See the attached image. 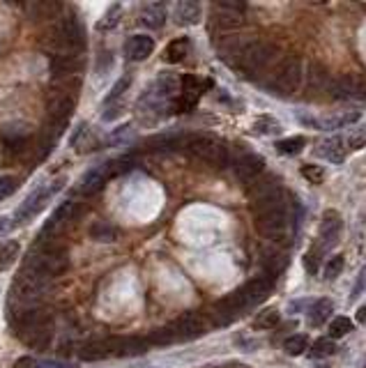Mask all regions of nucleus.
Returning <instances> with one entry per match:
<instances>
[{"instance_id": "obj_1", "label": "nucleus", "mask_w": 366, "mask_h": 368, "mask_svg": "<svg viewBox=\"0 0 366 368\" xmlns=\"http://www.w3.org/2000/svg\"><path fill=\"white\" fill-rule=\"evenodd\" d=\"M28 270H35L46 279H53V276H63L70 267V256L67 249L63 244H58L53 237H44L39 235V242L30 249V254L26 256V265Z\"/></svg>"}, {"instance_id": "obj_2", "label": "nucleus", "mask_w": 366, "mask_h": 368, "mask_svg": "<svg viewBox=\"0 0 366 368\" xmlns=\"http://www.w3.org/2000/svg\"><path fill=\"white\" fill-rule=\"evenodd\" d=\"M46 35H48L46 44L53 51V55H60V53L79 55L83 51V46H86V30H83L77 16H67V19L58 23Z\"/></svg>"}, {"instance_id": "obj_3", "label": "nucleus", "mask_w": 366, "mask_h": 368, "mask_svg": "<svg viewBox=\"0 0 366 368\" xmlns=\"http://www.w3.org/2000/svg\"><path fill=\"white\" fill-rule=\"evenodd\" d=\"M302 81H304V60L297 55H290L277 67L274 79L270 81V90L274 95L288 97V95H293V92H297V88L302 86Z\"/></svg>"}, {"instance_id": "obj_4", "label": "nucleus", "mask_w": 366, "mask_h": 368, "mask_svg": "<svg viewBox=\"0 0 366 368\" xmlns=\"http://www.w3.org/2000/svg\"><path fill=\"white\" fill-rule=\"evenodd\" d=\"M185 152L196 159V162H203V164H212V166H223L228 162V147L226 143L221 140L212 138V136H198V138H191Z\"/></svg>"}, {"instance_id": "obj_5", "label": "nucleus", "mask_w": 366, "mask_h": 368, "mask_svg": "<svg viewBox=\"0 0 366 368\" xmlns=\"http://www.w3.org/2000/svg\"><path fill=\"white\" fill-rule=\"evenodd\" d=\"M277 58V46L270 41H254L247 51L240 55V70L244 74H258L265 72Z\"/></svg>"}, {"instance_id": "obj_6", "label": "nucleus", "mask_w": 366, "mask_h": 368, "mask_svg": "<svg viewBox=\"0 0 366 368\" xmlns=\"http://www.w3.org/2000/svg\"><path fill=\"white\" fill-rule=\"evenodd\" d=\"M60 189H63V180H55L53 184H48V187H44V189L32 191V194H30L26 200H23V205L19 207V210H16V219H14V223H16V225H21V223H28L30 219H35V216L46 207L48 198L55 196Z\"/></svg>"}, {"instance_id": "obj_7", "label": "nucleus", "mask_w": 366, "mask_h": 368, "mask_svg": "<svg viewBox=\"0 0 366 368\" xmlns=\"http://www.w3.org/2000/svg\"><path fill=\"white\" fill-rule=\"evenodd\" d=\"M247 5L235 3V0H223V3H214V21L221 30H237L244 26L247 21Z\"/></svg>"}, {"instance_id": "obj_8", "label": "nucleus", "mask_w": 366, "mask_h": 368, "mask_svg": "<svg viewBox=\"0 0 366 368\" xmlns=\"http://www.w3.org/2000/svg\"><path fill=\"white\" fill-rule=\"evenodd\" d=\"M288 225H290L288 207H284V210H277V212H270V214H263V216H256V230L261 232V235L270 237V239L286 237Z\"/></svg>"}, {"instance_id": "obj_9", "label": "nucleus", "mask_w": 366, "mask_h": 368, "mask_svg": "<svg viewBox=\"0 0 366 368\" xmlns=\"http://www.w3.org/2000/svg\"><path fill=\"white\" fill-rule=\"evenodd\" d=\"M249 308L247 299L242 295V290H235L233 295H228L226 299H221V302L214 306V324L217 327H223V324H230L235 317H240Z\"/></svg>"}, {"instance_id": "obj_10", "label": "nucleus", "mask_w": 366, "mask_h": 368, "mask_svg": "<svg viewBox=\"0 0 366 368\" xmlns=\"http://www.w3.org/2000/svg\"><path fill=\"white\" fill-rule=\"evenodd\" d=\"M111 175H115V162H104L95 166V169H90L86 175L81 178V184H79V191L83 196H93L97 191L104 189V184L109 182Z\"/></svg>"}, {"instance_id": "obj_11", "label": "nucleus", "mask_w": 366, "mask_h": 368, "mask_svg": "<svg viewBox=\"0 0 366 368\" xmlns=\"http://www.w3.org/2000/svg\"><path fill=\"white\" fill-rule=\"evenodd\" d=\"M173 329H176V336L178 339H198L205 334V317L198 313V311H187L182 313L176 324H173Z\"/></svg>"}, {"instance_id": "obj_12", "label": "nucleus", "mask_w": 366, "mask_h": 368, "mask_svg": "<svg viewBox=\"0 0 366 368\" xmlns=\"http://www.w3.org/2000/svg\"><path fill=\"white\" fill-rule=\"evenodd\" d=\"M115 339L118 336L95 339V341L83 343V346L79 348V357L83 359V362H99V359L115 357Z\"/></svg>"}, {"instance_id": "obj_13", "label": "nucleus", "mask_w": 366, "mask_h": 368, "mask_svg": "<svg viewBox=\"0 0 366 368\" xmlns=\"http://www.w3.org/2000/svg\"><path fill=\"white\" fill-rule=\"evenodd\" d=\"M329 95L336 99L364 97V79L362 77H339L329 81Z\"/></svg>"}, {"instance_id": "obj_14", "label": "nucleus", "mask_w": 366, "mask_h": 368, "mask_svg": "<svg viewBox=\"0 0 366 368\" xmlns=\"http://www.w3.org/2000/svg\"><path fill=\"white\" fill-rule=\"evenodd\" d=\"M254 37H249V35H219L217 39H214V46H217V51L219 55H242L249 46L254 44Z\"/></svg>"}, {"instance_id": "obj_15", "label": "nucleus", "mask_w": 366, "mask_h": 368, "mask_svg": "<svg viewBox=\"0 0 366 368\" xmlns=\"http://www.w3.org/2000/svg\"><path fill=\"white\" fill-rule=\"evenodd\" d=\"M81 67H83L81 55H74V53L51 55V63H48L51 77H55V79H67V77H72V74L81 72Z\"/></svg>"}, {"instance_id": "obj_16", "label": "nucleus", "mask_w": 366, "mask_h": 368, "mask_svg": "<svg viewBox=\"0 0 366 368\" xmlns=\"http://www.w3.org/2000/svg\"><path fill=\"white\" fill-rule=\"evenodd\" d=\"M240 290H242L247 304H249V308H251V306L261 304V302H265V299L270 297L272 279H270V276H258V279H251L244 288H240Z\"/></svg>"}, {"instance_id": "obj_17", "label": "nucleus", "mask_w": 366, "mask_h": 368, "mask_svg": "<svg viewBox=\"0 0 366 368\" xmlns=\"http://www.w3.org/2000/svg\"><path fill=\"white\" fill-rule=\"evenodd\" d=\"M263 171H265V159L261 155L249 152L242 159H237V164H235V175H237V180H242V182L256 180Z\"/></svg>"}, {"instance_id": "obj_18", "label": "nucleus", "mask_w": 366, "mask_h": 368, "mask_svg": "<svg viewBox=\"0 0 366 368\" xmlns=\"http://www.w3.org/2000/svg\"><path fill=\"white\" fill-rule=\"evenodd\" d=\"M341 225H344V221H341L339 212L327 210L325 214H322V221H320V247L322 249L332 247L339 239Z\"/></svg>"}, {"instance_id": "obj_19", "label": "nucleus", "mask_w": 366, "mask_h": 368, "mask_svg": "<svg viewBox=\"0 0 366 368\" xmlns=\"http://www.w3.org/2000/svg\"><path fill=\"white\" fill-rule=\"evenodd\" d=\"M360 118H362L360 111H351V113H344V115H327V118H318V120L304 118V122L311 124L313 129H339V127H353Z\"/></svg>"}, {"instance_id": "obj_20", "label": "nucleus", "mask_w": 366, "mask_h": 368, "mask_svg": "<svg viewBox=\"0 0 366 368\" xmlns=\"http://www.w3.org/2000/svg\"><path fill=\"white\" fill-rule=\"evenodd\" d=\"M124 51H127V58L129 60H145L150 58V53L155 51V39L148 37V35H134L127 39V44H124Z\"/></svg>"}, {"instance_id": "obj_21", "label": "nucleus", "mask_w": 366, "mask_h": 368, "mask_svg": "<svg viewBox=\"0 0 366 368\" xmlns=\"http://www.w3.org/2000/svg\"><path fill=\"white\" fill-rule=\"evenodd\" d=\"M148 339L138 336H118L115 339V357H138L148 353Z\"/></svg>"}, {"instance_id": "obj_22", "label": "nucleus", "mask_w": 366, "mask_h": 368, "mask_svg": "<svg viewBox=\"0 0 366 368\" xmlns=\"http://www.w3.org/2000/svg\"><path fill=\"white\" fill-rule=\"evenodd\" d=\"M284 207H288V203H286V196H284V191H281V189L274 191V194L268 196V198H261V200H256V203H251V210H254L256 216L284 210Z\"/></svg>"}, {"instance_id": "obj_23", "label": "nucleus", "mask_w": 366, "mask_h": 368, "mask_svg": "<svg viewBox=\"0 0 366 368\" xmlns=\"http://www.w3.org/2000/svg\"><path fill=\"white\" fill-rule=\"evenodd\" d=\"M140 23L150 30H159L166 23V5L164 3H148L143 7V16H140Z\"/></svg>"}, {"instance_id": "obj_24", "label": "nucleus", "mask_w": 366, "mask_h": 368, "mask_svg": "<svg viewBox=\"0 0 366 368\" xmlns=\"http://www.w3.org/2000/svg\"><path fill=\"white\" fill-rule=\"evenodd\" d=\"M201 21V5L194 0H185V3L176 5V23L178 26H194Z\"/></svg>"}, {"instance_id": "obj_25", "label": "nucleus", "mask_w": 366, "mask_h": 368, "mask_svg": "<svg viewBox=\"0 0 366 368\" xmlns=\"http://www.w3.org/2000/svg\"><path fill=\"white\" fill-rule=\"evenodd\" d=\"M318 157L327 159V162H332V164H341L346 159V145H344V140H341L339 136L322 140L320 147H318Z\"/></svg>"}, {"instance_id": "obj_26", "label": "nucleus", "mask_w": 366, "mask_h": 368, "mask_svg": "<svg viewBox=\"0 0 366 368\" xmlns=\"http://www.w3.org/2000/svg\"><path fill=\"white\" fill-rule=\"evenodd\" d=\"M279 182H281V180L274 178V175H268V178L254 182L251 187H249V198H251V203H256V200H261V198L272 196L274 191H279V189H281Z\"/></svg>"}, {"instance_id": "obj_27", "label": "nucleus", "mask_w": 366, "mask_h": 368, "mask_svg": "<svg viewBox=\"0 0 366 368\" xmlns=\"http://www.w3.org/2000/svg\"><path fill=\"white\" fill-rule=\"evenodd\" d=\"M263 267L270 276H279L288 267V256L284 251H268L263 258Z\"/></svg>"}, {"instance_id": "obj_28", "label": "nucleus", "mask_w": 366, "mask_h": 368, "mask_svg": "<svg viewBox=\"0 0 366 368\" xmlns=\"http://www.w3.org/2000/svg\"><path fill=\"white\" fill-rule=\"evenodd\" d=\"M191 48V41L189 37H178V39H173L169 46H166V63H180V60H185V55L187 51Z\"/></svg>"}, {"instance_id": "obj_29", "label": "nucleus", "mask_w": 366, "mask_h": 368, "mask_svg": "<svg viewBox=\"0 0 366 368\" xmlns=\"http://www.w3.org/2000/svg\"><path fill=\"white\" fill-rule=\"evenodd\" d=\"M332 311H334V304L329 302V299H318L313 306H311V313H309V322L315 324V327H320L322 322L327 320V317L332 315Z\"/></svg>"}, {"instance_id": "obj_30", "label": "nucleus", "mask_w": 366, "mask_h": 368, "mask_svg": "<svg viewBox=\"0 0 366 368\" xmlns=\"http://www.w3.org/2000/svg\"><path fill=\"white\" fill-rule=\"evenodd\" d=\"M90 237L97 242H115L118 239V228L106 221H97L93 223V228H90Z\"/></svg>"}, {"instance_id": "obj_31", "label": "nucleus", "mask_w": 366, "mask_h": 368, "mask_svg": "<svg viewBox=\"0 0 366 368\" xmlns=\"http://www.w3.org/2000/svg\"><path fill=\"white\" fill-rule=\"evenodd\" d=\"M120 12H122V5L120 3H113L109 10H106V14L99 19L97 23V30L99 32H106V30H113L115 26H118V21H120Z\"/></svg>"}, {"instance_id": "obj_32", "label": "nucleus", "mask_w": 366, "mask_h": 368, "mask_svg": "<svg viewBox=\"0 0 366 368\" xmlns=\"http://www.w3.org/2000/svg\"><path fill=\"white\" fill-rule=\"evenodd\" d=\"M309 88L311 90H327V86H329V77H327V72L322 70V67H318V65H311L309 67Z\"/></svg>"}, {"instance_id": "obj_33", "label": "nucleus", "mask_w": 366, "mask_h": 368, "mask_svg": "<svg viewBox=\"0 0 366 368\" xmlns=\"http://www.w3.org/2000/svg\"><path fill=\"white\" fill-rule=\"evenodd\" d=\"M254 131L263 133V136H274V133L281 131V124L279 120H274L272 115H261V118L254 122Z\"/></svg>"}, {"instance_id": "obj_34", "label": "nucleus", "mask_w": 366, "mask_h": 368, "mask_svg": "<svg viewBox=\"0 0 366 368\" xmlns=\"http://www.w3.org/2000/svg\"><path fill=\"white\" fill-rule=\"evenodd\" d=\"M348 331H353V320L351 317H346V315H336L334 320L329 322V339H341V336H346Z\"/></svg>"}, {"instance_id": "obj_35", "label": "nucleus", "mask_w": 366, "mask_h": 368, "mask_svg": "<svg viewBox=\"0 0 366 368\" xmlns=\"http://www.w3.org/2000/svg\"><path fill=\"white\" fill-rule=\"evenodd\" d=\"M306 145V138L304 136H290V138H284L277 143V152L281 155H297L302 152V147Z\"/></svg>"}, {"instance_id": "obj_36", "label": "nucleus", "mask_w": 366, "mask_h": 368, "mask_svg": "<svg viewBox=\"0 0 366 368\" xmlns=\"http://www.w3.org/2000/svg\"><path fill=\"white\" fill-rule=\"evenodd\" d=\"M279 324V311L274 308H265V311L258 313V317L254 320V329H272Z\"/></svg>"}, {"instance_id": "obj_37", "label": "nucleus", "mask_w": 366, "mask_h": 368, "mask_svg": "<svg viewBox=\"0 0 366 368\" xmlns=\"http://www.w3.org/2000/svg\"><path fill=\"white\" fill-rule=\"evenodd\" d=\"M334 353H336L334 339H320V341H315V346L311 350V357L313 359H325V357H332Z\"/></svg>"}, {"instance_id": "obj_38", "label": "nucleus", "mask_w": 366, "mask_h": 368, "mask_svg": "<svg viewBox=\"0 0 366 368\" xmlns=\"http://www.w3.org/2000/svg\"><path fill=\"white\" fill-rule=\"evenodd\" d=\"M178 336H176V329L173 327H164V329H157L148 336V343L150 346H169V343H173Z\"/></svg>"}, {"instance_id": "obj_39", "label": "nucleus", "mask_w": 366, "mask_h": 368, "mask_svg": "<svg viewBox=\"0 0 366 368\" xmlns=\"http://www.w3.org/2000/svg\"><path fill=\"white\" fill-rule=\"evenodd\" d=\"M306 346H309V341H306L304 334H295V336H290L286 343H284V350L290 355V357H297V355H302Z\"/></svg>"}, {"instance_id": "obj_40", "label": "nucleus", "mask_w": 366, "mask_h": 368, "mask_svg": "<svg viewBox=\"0 0 366 368\" xmlns=\"http://www.w3.org/2000/svg\"><path fill=\"white\" fill-rule=\"evenodd\" d=\"M19 242H5L3 247H0V267H7L16 261V256H19Z\"/></svg>"}, {"instance_id": "obj_41", "label": "nucleus", "mask_w": 366, "mask_h": 368, "mask_svg": "<svg viewBox=\"0 0 366 368\" xmlns=\"http://www.w3.org/2000/svg\"><path fill=\"white\" fill-rule=\"evenodd\" d=\"M344 265H346L344 256H334V258H332V261L325 265V279L327 281H334L336 276L344 272Z\"/></svg>"}, {"instance_id": "obj_42", "label": "nucleus", "mask_w": 366, "mask_h": 368, "mask_svg": "<svg viewBox=\"0 0 366 368\" xmlns=\"http://www.w3.org/2000/svg\"><path fill=\"white\" fill-rule=\"evenodd\" d=\"M302 175L309 182L318 184V182L325 180V169H322V166H315V164H306L304 169H302Z\"/></svg>"}, {"instance_id": "obj_43", "label": "nucleus", "mask_w": 366, "mask_h": 368, "mask_svg": "<svg viewBox=\"0 0 366 368\" xmlns=\"http://www.w3.org/2000/svg\"><path fill=\"white\" fill-rule=\"evenodd\" d=\"M129 83H131V77H129V74H127V77H122L118 83H115L113 90L109 92V97H106V104H111V102H115V99H118V97H122V92L129 88Z\"/></svg>"}, {"instance_id": "obj_44", "label": "nucleus", "mask_w": 366, "mask_h": 368, "mask_svg": "<svg viewBox=\"0 0 366 368\" xmlns=\"http://www.w3.org/2000/svg\"><path fill=\"white\" fill-rule=\"evenodd\" d=\"M14 189H16V178H12V175H0V200L12 196Z\"/></svg>"}, {"instance_id": "obj_45", "label": "nucleus", "mask_w": 366, "mask_h": 368, "mask_svg": "<svg viewBox=\"0 0 366 368\" xmlns=\"http://www.w3.org/2000/svg\"><path fill=\"white\" fill-rule=\"evenodd\" d=\"M366 145V129H353L348 136V147L351 150H362Z\"/></svg>"}, {"instance_id": "obj_46", "label": "nucleus", "mask_w": 366, "mask_h": 368, "mask_svg": "<svg viewBox=\"0 0 366 368\" xmlns=\"http://www.w3.org/2000/svg\"><path fill=\"white\" fill-rule=\"evenodd\" d=\"M304 267H306V272H309L311 276H315V272H318V267H320V256H318V251L311 249L309 254L304 256Z\"/></svg>"}, {"instance_id": "obj_47", "label": "nucleus", "mask_w": 366, "mask_h": 368, "mask_svg": "<svg viewBox=\"0 0 366 368\" xmlns=\"http://www.w3.org/2000/svg\"><path fill=\"white\" fill-rule=\"evenodd\" d=\"M364 288H366V267L360 272V279H357V283H355V288H353V295H351V299H355V297H360L362 292H364Z\"/></svg>"}, {"instance_id": "obj_48", "label": "nucleus", "mask_w": 366, "mask_h": 368, "mask_svg": "<svg viewBox=\"0 0 366 368\" xmlns=\"http://www.w3.org/2000/svg\"><path fill=\"white\" fill-rule=\"evenodd\" d=\"M35 359H30V357H21L19 362L14 364V368H35Z\"/></svg>"}, {"instance_id": "obj_49", "label": "nucleus", "mask_w": 366, "mask_h": 368, "mask_svg": "<svg viewBox=\"0 0 366 368\" xmlns=\"http://www.w3.org/2000/svg\"><path fill=\"white\" fill-rule=\"evenodd\" d=\"M357 320H360L362 324L366 322V306H362L360 311H357Z\"/></svg>"}, {"instance_id": "obj_50", "label": "nucleus", "mask_w": 366, "mask_h": 368, "mask_svg": "<svg viewBox=\"0 0 366 368\" xmlns=\"http://www.w3.org/2000/svg\"><path fill=\"white\" fill-rule=\"evenodd\" d=\"M46 368H72V366H65V364H58V362H46Z\"/></svg>"}, {"instance_id": "obj_51", "label": "nucleus", "mask_w": 366, "mask_h": 368, "mask_svg": "<svg viewBox=\"0 0 366 368\" xmlns=\"http://www.w3.org/2000/svg\"><path fill=\"white\" fill-rule=\"evenodd\" d=\"M5 228H7V221H5V216H0V235L5 232Z\"/></svg>"}, {"instance_id": "obj_52", "label": "nucleus", "mask_w": 366, "mask_h": 368, "mask_svg": "<svg viewBox=\"0 0 366 368\" xmlns=\"http://www.w3.org/2000/svg\"><path fill=\"white\" fill-rule=\"evenodd\" d=\"M313 368H329V366H313Z\"/></svg>"}, {"instance_id": "obj_53", "label": "nucleus", "mask_w": 366, "mask_h": 368, "mask_svg": "<svg viewBox=\"0 0 366 368\" xmlns=\"http://www.w3.org/2000/svg\"><path fill=\"white\" fill-rule=\"evenodd\" d=\"M364 366H366V364H364Z\"/></svg>"}]
</instances>
